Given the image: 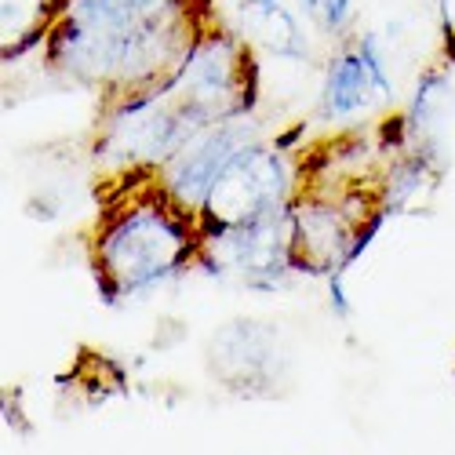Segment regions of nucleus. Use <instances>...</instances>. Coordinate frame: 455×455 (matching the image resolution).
<instances>
[{
	"mask_svg": "<svg viewBox=\"0 0 455 455\" xmlns=\"http://www.w3.org/2000/svg\"><path fill=\"white\" fill-rule=\"evenodd\" d=\"M354 19H357V0H321V12L314 19V26L339 44V41H347L350 33H357Z\"/></svg>",
	"mask_w": 455,
	"mask_h": 455,
	"instance_id": "nucleus-14",
	"label": "nucleus"
},
{
	"mask_svg": "<svg viewBox=\"0 0 455 455\" xmlns=\"http://www.w3.org/2000/svg\"><path fill=\"white\" fill-rule=\"evenodd\" d=\"M208 368L237 397L274 394V379H281L284 368L277 328L255 317H237L222 324L208 339Z\"/></svg>",
	"mask_w": 455,
	"mask_h": 455,
	"instance_id": "nucleus-8",
	"label": "nucleus"
},
{
	"mask_svg": "<svg viewBox=\"0 0 455 455\" xmlns=\"http://www.w3.org/2000/svg\"><path fill=\"white\" fill-rule=\"evenodd\" d=\"M324 302H328V314L335 317V321H350L354 317V299H350V291H347V277L343 274H331L328 281H324Z\"/></svg>",
	"mask_w": 455,
	"mask_h": 455,
	"instance_id": "nucleus-15",
	"label": "nucleus"
},
{
	"mask_svg": "<svg viewBox=\"0 0 455 455\" xmlns=\"http://www.w3.org/2000/svg\"><path fill=\"white\" fill-rule=\"evenodd\" d=\"M259 139H267V124H262L255 113L251 117H234V121L212 124L201 135L189 139L154 179L179 208L201 215L219 175L230 168V161L241 154L244 146H251Z\"/></svg>",
	"mask_w": 455,
	"mask_h": 455,
	"instance_id": "nucleus-6",
	"label": "nucleus"
},
{
	"mask_svg": "<svg viewBox=\"0 0 455 455\" xmlns=\"http://www.w3.org/2000/svg\"><path fill=\"white\" fill-rule=\"evenodd\" d=\"M354 44H357V52H361V59H364V66L371 73L379 99L394 102L397 84H394V73H390V48L383 41V33H379V29H357L354 33Z\"/></svg>",
	"mask_w": 455,
	"mask_h": 455,
	"instance_id": "nucleus-13",
	"label": "nucleus"
},
{
	"mask_svg": "<svg viewBox=\"0 0 455 455\" xmlns=\"http://www.w3.org/2000/svg\"><path fill=\"white\" fill-rule=\"evenodd\" d=\"M390 212L379 201L375 179H321L310 175L307 189L291 204V262L299 277L350 274Z\"/></svg>",
	"mask_w": 455,
	"mask_h": 455,
	"instance_id": "nucleus-2",
	"label": "nucleus"
},
{
	"mask_svg": "<svg viewBox=\"0 0 455 455\" xmlns=\"http://www.w3.org/2000/svg\"><path fill=\"white\" fill-rule=\"evenodd\" d=\"M204 128L212 124L179 95V88L161 81L154 88L99 102L92 161L99 164L102 182L154 179Z\"/></svg>",
	"mask_w": 455,
	"mask_h": 455,
	"instance_id": "nucleus-3",
	"label": "nucleus"
},
{
	"mask_svg": "<svg viewBox=\"0 0 455 455\" xmlns=\"http://www.w3.org/2000/svg\"><path fill=\"white\" fill-rule=\"evenodd\" d=\"M437 26H441V59L455 66V0H437Z\"/></svg>",
	"mask_w": 455,
	"mask_h": 455,
	"instance_id": "nucleus-16",
	"label": "nucleus"
},
{
	"mask_svg": "<svg viewBox=\"0 0 455 455\" xmlns=\"http://www.w3.org/2000/svg\"><path fill=\"white\" fill-rule=\"evenodd\" d=\"M197 270L255 295L288 288L299 277L291 262V208L237 226H201Z\"/></svg>",
	"mask_w": 455,
	"mask_h": 455,
	"instance_id": "nucleus-5",
	"label": "nucleus"
},
{
	"mask_svg": "<svg viewBox=\"0 0 455 455\" xmlns=\"http://www.w3.org/2000/svg\"><path fill=\"white\" fill-rule=\"evenodd\" d=\"M295 135L299 128L291 135H267L244 146L212 186L197 215L201 226H237L288 212L310 179L307 157H299Z\"/></svg>",
	"mask_w": 455,
	"mask_h": 455,
	"instance_id": "nucleus-4",
	"label": "nucleus"
},
{
	"mask_svg": "<svg viewBox=\"0 0 455 455\" xmlns=\"http://www.w3.org/2000/svg\"><path fill=\"white\" fill-rule=\"evenodd\" d=\"M375 102H383L375 92L371 73L354 44V33L339 41L331 59L324 62V77L317 92V121L321 124H350L361 113H368Z\"/></svg>",
	"mask_w": 455,
	"mask_h": 455,
	"instance_id": "nucleus-9",
	"label": "nucleus"
},
{
	"mask_svg": "<svg viewBox=\"0 0 455 455\" xmlns=\"http://www.w3.org/2000/svg\"><path fill=\"white\" fill-rule=\"evenodd\" d=\"M175 4L179 0H69L59 22H69L77 29L109 33V29H128V26H135L149 15H161Z\"/></svg>",
	"mask_w": 455,
	"mask_h": 455,
	"instance_id": "nucleus-12",
	"label": "nucleus"
},
{
	"mask_svg": "<svg viewBox=\"0 0 455 455\" xmlns=\"http://www.w3.org/2000/svg\"><path fill=\"white\" fill-rule=\"evenodd\" d=\"M299 12L314 22V19H317V12H321V0H299Z\"/></svg>",
	"mask_w": 455,
	"mask_h": 455,
	"instance_id": "nucleus-17",
	"label": "nucleus"
},
{
	"mask_svg": "<svg viewBox=\"0 0 455 455\" xmlns=\"http://www.w3.org/2000/svg\"><path fill=\"white\" fill-rule=\"evenodd\" d=\"M69 0H0V59L22 62L36 48L44 52L55 22Z\"/></svg>",
	"mask_w": 455,
	"mask_h": 455,
	"instance_id": "nucleus-11",
	"label": "nucleus"
},
{
	"mask_svg": "<svg viewBox=\"0 0 455 455\" xmlns=\"http://www.w3.org/2000/svg\"><path fill=\"white\" fill-rule=\"evenodd\" d=\"M234 29L255 55H270L281 62H314L310 33L284 0H241Z\"/></svg>",
	"mask_w": 455,
	"mask_h": 455,
	"instance_id": "nucleus-10",
	"label": "nucleus"
},
{
	"mask_svg": "<svg viewBox=\"0 0 455 455\" xmlns=\"http://www.w3.org/2000/svg\"><path fill=\"white\" fill-rule=\"evenodd\" d=\"M201 259V219L179 208L157 179H121L102 186L88 262L95 291L121 310L164 291Z\"/></svg>",
	"mask_w": 455,
	"mask_h": 455,
	"instance_id": "nucleus-1",
	"label": "nucleus"
},
{
	"mask_svg": "<svg viewBox=\"0 0 455 455\" xmlns=\"http://www.w3.org/2000/svg\"><path fill=\"white\" fill-rule=\"evenodd\" d=\"M451 62L437 59L430 62L408 95V106L401 117L383 124V142L390 146V154L404 149V154H419L434 161L437 168L448 172V128H451V113H455V77H451Z\"/></svg>",
	"mask_w": 455,
	"mask_h": 455,
	"instance_id": "nucleus-7",
	"label": "nucleus"
}]
</instances>
